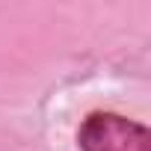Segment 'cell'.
<instances>
[{
	"mask_svg": "<svg viewBox=\"0 0 151 151\" xmlns=\"http://www.w3.org/2000/svg\"><path fill=\"white\" fill-rule=\"evenodd\" d=\"M77 139L83 151H151V130L116 113H92Z\"/></svg>",
	"mask_w": 151,
	"mask_h": 151,
	"instance_id": "obj_1",
	"label": "cell"
}]
</instances>
